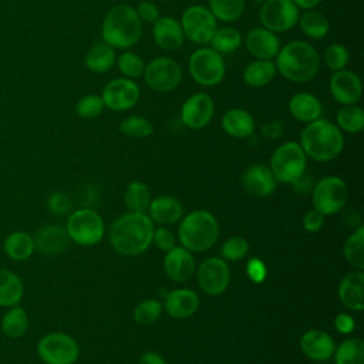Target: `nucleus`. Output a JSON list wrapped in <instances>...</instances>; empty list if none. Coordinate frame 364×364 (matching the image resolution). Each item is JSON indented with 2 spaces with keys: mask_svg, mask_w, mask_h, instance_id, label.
Masks as SVG:
<instances>
[{
  "mask_svg": "<svg viewBox=\"0 0 364 364\" xmlns=\"http://www.w3.org/2000/svg\"><path fill=\"white\" fill-rule=\"evenodd\" d=\"M273 61L277 73L287 81L304 84L318 74L321 57L309 41L291 40L280 47Z\"/></svg>",
  "mask_w": 364,
  "mask_h": 364,
  "instance_id": "f257e3e1",
  "label": "nucleus"
},
{
  "mask_svg": "<svg viewBox=\"0 0 364 364\" xmlns=\"http://www.w3.org/2000/svg\"><path fill=\"white\" fill-rule=\"evenodd\" d=\"M152 236L154 222L146 213H124L109 228L111 246L124 256L144 253L152 243Z\"/></svg>",
  "mask_w": 364,
  "mask_h": 364,
  "instance_id": "f03ea898",
  "label": "nucleus"
},
{
  "mask_svg": "<svg viewBox=\"0 0 364 364\" xmlns=\"http://www.w3.org/2000/svg\"><path fill=\"white\" fill-rule=\"evenodd\" d=\"M299 144L307 158L317 162H328L341 154L344 135L334 122L317 118L304 125Z\"/></svg>",
  "mask_w": 364,
  "mask_h": 364,
  "instance_id": "7ed1b4c3",
  "label": "nucleus"
},
{
  "mask_svg": "<svg viewBox=\"0 0 364 364\" xmlns=\"http://www.w3.org/2000/svg\"><path fill=\"white\" fill-rule=\"evenodd\" d=\"M142 36V23L135 7L115 4L104 16L101 24V40L115 50L132 48Z\"/></svg>",
  "mask_w": 364,
  "mask_h": 364,
  "instance_id": "20e7f679",
  "label": "nucleus"
},
{
  "mask_svg": "<svg viewBox=\"0 0 364 364\" xmlns=\"http://www.w3.org/2000/svg\"><path fill=\"white\" fill-rule=\"evenodd\" d=\"M218 237L219 223L209 210L198 209L188 213L178 228V239L189 252H206L213 247Z\"/></svg>",
  "mask_w": 364,
  "mask_h": 364,
  "instance_id": "39448f33",
  "label": "nucleus"
},
{
  "mask_svg": "<svg viewBox=\"0 0 364 364\" xmlns=\"http://www.w3.org/2000/svg\"><path fill=\"white\" fill-rule=\"evenodd\" d=\"M307 166V156L296 141L280 144L272 154L269 168L277 182L294 183L300 179Z\"/></svg>",
  "mask_w": 364,
  "mask_h": 364,
  "instance_id": "423d86ee",
  "label": "nucleus"
},
{
  "mask_svg": "<svg viewBox=\"0 0 364 364\" xmlns=\"http://www.w3.org/2000/svg\"><path fill=\"white\" fill-rule=\"evenodd\" d=\"M188 71L196 84L202 87H215L225 78L226 63L223 55L212 47L202 46L191 53L188 58Z\"/></svg>",
  "mask_w": 364,
  "mask_h": 364,
  "instance_id": "0eeeda50",
  "label": "nucleus"
},
{
  "mask_svg": "<svg viewBox=\"0 0 364 364\" xmlns=\"http://www.w3.org/2000/svg\"><path fill=\"white\" fill-rule=\"evenodd\" d=\"M70 240L81 246H94L104 236V220L95 210L81 208L70 213L65 225Z\"/></svg>",
  "mask_w": 364,
  "mask_h": 364,
  "instance_id": "6e6552de",
  "label": "nucleus"
},
{
  "mask_svg": "<svg viewBox=\"0 0 364 364\" xmlns=\"http://www.w3.org/2000/svg\"><path fill=\"white\" fill-rule=\"evenodd\" d=\"M37 354L46 364H74L80 355V346L73 336L51 331L38 340Z\"/></svg>",
  "mask_w": 364,
  "mask_h": 364,
  "instance_id": "1a4fd4ad",
  "label": "nucleus"
},
{
  "mask_svg": "<svg viewBox=\"0 0 364 364\" xmlns=\"http://www.w3.org/2000/svg\"><path fill=\"white\" fill-rule=\"evenodd\" d=\"M144 82L155 92H171L182 81V67L171 57H155L145 64Z\"/></svg>",
  "mask_w": 364,
  "mask_h": 364,
  "instance_id": "9d476101",
  "label": "nucleus"
},
{
  "mask_svg": "<svg viewBox=\"0 0 364 364\" xmlns=\"http://www.w3.org/2000/svg\"><path fill=\"white\" fill-rule=\"evenodd\" d=\"M181 27L183 30L185 38L198 44H209L215 30L218 28V21L206 6L192 4L186 7L181 16Z\"/></svg>",
  "mask_w": 364,
  "mask_h": 364,
  "instance_id": "9b49d317",
  "label": "nucleus"
},
{
  "mask_svg": "<svg viewBox=\"0 0 364 364\" xmlns=\"http://www.w3.org/2000/svg\"><path fill=\"white\" fill-rule=\"evenodd\" d=\"M311 198L316 210L324 216L334 215L344 208L348 198V188L341 178L327 175L313 186Z\"/></svg>",
  "mask_w": 364,
  "mask_h": 364,
  "instance_id": "f8f14e48",
  "label": "nucleus"
},
{
  "mask_svg": "<svg viewBox=\"0 0 364 364\" xmlns=\"http://www.w3.org/2000/svg\"><path fill=\"white\" fill-rule=\"evenodd\" d=\"M299 16L300 10L291 0H264L259 9L262 26L276 34L296 27Z\"/></svg>",
  "mask_w": 364,
  "mask_h": 364,
  "instance_id": "ddd939ff",
  "label": "nucleus"
},
{
  "mask_svg": "<svg viewBox=\"0 0 364 364\" xmlns=\"http://www.w3.org/2000/svg\"><path fill=\"white\" fill-rule=\"evenodd\" d=\"M139 97L141 90L136 81L125 77H117L108 81L101 92L105 108L115 112H122L134 108L138 104Z\"/></svg>",
  "mask_w": 364,
  "mask_h": 364,
  "instance_id": "4468645a",
  "label": "nucleus"
},
{
  "mask_svg": "<svg viewBox=\"0 0 364 364\" xmlns=\"http://www.w3.org/2000/svg\"><path fill=\"white\" fill-rule=\"evenodd\" d=\"M198 284L210 296H219L226 291L230 283V270L225 259L208 257L198 267Z\"/></svg>",
  "mask_w": 364,
  "mask_h": 364,
  "instance_id": "2eb2a0df",
  "label": "nucleus"
},
{
  "mask_svg": "<svg viewBox=\"0 0 364 364\" xmlns=\"http://www.w3.org/2000/svg\"><path fill=\"white\" fill-rule=\"evenodd\" d=\"M215 114L213 98L208 92L189 95L181 107V121L189 129H202L212 121Z\"/></svg>",
  "mask_w": 364,
  "mask_h": 364,
  "instance_id": "dca6fc26",
  "label": "nucleus"
},
{
  "mask_svg": "<svg viewBox=\"0 0 364 364\" xmlns=\"http://www.w3.org/2000/svg\"><path fill=\"white\" fill-rule=\"evenodd\" d=\"M330 95L340 105L357 104L363 95V85L360 77L347 68L334 71L328 81Z\"/></svg>",
  "mask_w": 364,
  "mask_h": 364,
  "instance_id": "f3484780",
  "label": "nucleus"
},
{
  "mask_svg": "<svg viewBox=\"0 0 364 364\" xmlns=\"http://www.w3.org/2000/svg\"><path fill=\"white\" fill-rule=\"evenodd\" d=\"M243 44L247 53L257 60H274L282 47L279 36L263 26L250 28L243 38Z\"/></svg>",
  "mask_w": 364,
  "mask_h": 364,
  "instance_id": "a211bd4d",
  "label": "nucleus"
},
{
  "mask_svg": "<svg viewBox=\"0 0 364 364\" xmlns=\"http://www.w3.org/2000/svg\"><path fill=\"white\" fill-rule=\"evenodd\" d=\"M195 259L192 252L183 246H173L165 253L164 270L166 276L178 283L188 282L195 273Z\"/></svg>",
  "mask_w": 364,
  "mask_h": 364,
  "instance_id": "6ab92c4d",
  "label": "nucleus"
},
{
  "mask_svg": "<svg viewBox=\"0 0 364 364\" xmlns=\"http://www.w3.org/2000/svg\"><path fill=\"white\" fill-rule=\"evenodd\" d=\"M276 183L277 181L273 176L270 168L263 164H255L249 166L242 175L243 189L255 198L269 196L276 189Z\"/></svg>",
  "mask_w": 364,
  "mask_h": 364,
  "instance_id": "aec40b11",
  "label": "nucleus"
},
{
  "mask_svg": "<svg viewBox=\"0 0 364 364\" xmlns=\"http://www.w3.org/2000/svg\"><path fill=\"white\" fill-rule=\"evenodd\" d=\"M300 348L303 354L313 361H327L334 354L336 343L328 333L311 328L300 337Z\"/></svg>",
  "mask_w": 364,
  "mask_h": 364,
  "instance_id": "412c9836",
  "label": "nucleus"
},
{
  "mask_svg": "<svg viewBox=\"0 0 364 364\" xmlns=\"http://www.w3.org/2000/svg\"><path fill=\"white\" fill-rule=\"evenodd\" d=\"M152 37L156 46L166 51L179 50L185 43V34L179 20L169 16H161L152 24Z\"/></svg>",
  "mask_w": 364,
  "mask_h": 364,
  "instance_id": "4be33fe9",
  "label": "nucleus"
},
{
  "mask_svg": "<svg viewBox=\"0 0 364 364\" xmlns=\"http://www.w3.org/2000/svg\"><path fill=\"white\" fill-rule=\"evenodd\" d=\"M338 299L344 307L351 311L364 310V273L355 270L346 274L338 284Z\"/></svg>",
  "mask_w": 364,
  "mask_h": 364,
  "instance_id": "5701e85b",
  "label": "nucleus"
},
{
  "mask_svg": "<svg viewBox=\"0 0 364 364\" xmlns=\"http://www.w3.org/2000/svg\"><path fill=\"white\" fill-rule=\"evenodd\" d=\"M287 108L290 115L303 124H309L323 115V104L320 98L307 91L293 94L289 100Z\"/></svg>",
  "mask_w": 364,
  "mask_h": 364,
  "instance_id": "b1692460",
  "label": "nucleus"
},
{
  "mask_svg": "<svg viewBox=\"0 0 364 364\" xmlns=\"http://www.w3.org/2000/svg\"><path fill=\"white\" fill-rule=\"evenodd\" d=\"M199 296L191 289H176L166 294L164 301L165 311L173 318H186L196 313Z\"/></svg>",
  "mask_w": 364,
  "mask_h": 364,
  "instance_id": "393cba45",
  "label": "nucleus"
},
{
  "mask_svg": "<svg viewBox=\"0 0 364 364\" xmlns=\"http://www.w3.org/2000/svg\"><path fill=\"white\" fill-rule=\"evenodd\" d=\"M220 127L229 136L243 139L253 135L256 122L249 111L243 108H230L222 115Z\"/></svg>",
  "mask_w": 364,
  "mask_h": 364,
  "instance_id": "a878e982",
  "label": "nucleus"
},
{
  "mask_svg": "<svg viewBox=\"0 0 364 364\" xmlns=\"http://www.w3.org/2000/svg\"><path fill=\"white\" fill-rule=\"evenodd\" d=\"M149 218L152 222H158L161 225H172L182 219L183 208L179 199L171 195H161L151 199L148 206Z\"/></svg>",
  "mask_w": 364,
  "mask_h": 364,
  "instance_id": "bb28decb",
  "label": "nucleus"
},
{
  "mask_svg": "<svg viewBox=\"0 0 364 364\" xmlns=\"http://www.w3.org/2000/svg\"><path fill=\"white\" fill-rule=\"evenodd\" d=\"M70 237L65 229L54 225L41 228L34 236L36 249L46 255H55L63 252L68 246Z\"/></svg>",
  "mask_w": 364,
  "mask_h": 364,
  "instance_id": "cd10ccee",
  "label": "nucleus"
},
{
  "mask_svg": "<svg viewBox=\"0 0 364 364\" xmlns=\"http://www.w3.org/2000/svg\"><path fill=\"white\" fill-rule=\"evenodd\" d=\"M3 250L9 259L14 262H24L30 259L36 250L34 236L24 230H14L6 236Z\"/></svg>",
  "mask_w": 364,
  "mask_h": 364,
  "instance_id": "c85d7f7f",
  "label": "nucleus"
},
{
  "mask_svg": "<svg viewBox=\"0 0 364 364\" xmlns=\"http://www.w3.org/2000/svg\"><path fill=\"white\" fill-rule=\"evenodd\" d=\"M277 74L273 60H257L255 58L245 65L242 78L246 85L252 88H260L270 84Z\"/></svg>",
  "mask_w": 364,
  "mask_h": 364,
  "instance_id": "c756f323",
  "label": "nucleus"
},
{
  "mask_svg": "<svg viewBox=\"0 0 364 364\" xmlns=\"http://www.w3.org/2000/svg\"><path fill=\"white\" fill-rule=\"evenodd\" d=\"M115 61H117L115 48L108 46L102 40L91 46L84 58L85 67L95 74L108 73L114 67Z\"/></svg>",
  "mask_w": 364,
  "mask_h": 364,
  "instance_id": "7c9ffc66",
  "label": "nucleus"
},
{
  "mask_svg": "<svg viewBox=\"0 0 364 364\" xmlns=\"http://www.w3.org/2000/svg\"><path fill=\"white\" fill-rule=\"evenodd\" d=\"M297 26L300 31L310 40H323L330 31V20L316 9L304 10L300 13Z\"/></svg>",
  "mask_w": 364,
  "mask_h": 364,
  "instance_id": "2f4dec72",
  "label": "nucleus"
},
{
  "mask_svg": "<svg viewBox=\"0 0 364 364\" xmlns=\"http://www.w3.org/2000/svg\"><path fill=\"white\" fill-rule=\"evenodd\" d=\"M0 330L7 338H21L28 330V314L26 309L18 304L7 307V311L0 320Z\"/></svg>",
  "mask_w": 364,
  "mask_h": 364,
  "instance_id": "473e14b6",
  "label": "nucleus"
},
{
  "mask_svg": "<svg viewBox=\"0 0 364 364\" xmlns=\"http://www.w3.org/2000/svg\"><path fill=\"white\" fill-rule=\"evenodd\" d=\"M24 284L11 270L0 267V307H11L21 301Z\"/></svg>",
  "mask_w": 364,
  "mask_h": 364,
  "instance_id": "72a5a7b5",
  "label": "nucleus"
},
{
  "mask_svg": "<svg viewBox=\"0 0 364 364\" xmlns=\"http://www.w3.org/2000/svg\"><path fill=\"white\" fill-rule=\"evenodd\" d=\"M243 43L242 33L232 26L218 27L209 41V47H212L219 54H232L235 53Z\"/></svg>",
  "mask_w": 364,
  "mask_h": 364,
  "instance_id": "f704fd0d",
  "label": "nucleus"
},
{
  "mask_svg": "<svg viewBox=\"0 0 364 364\" xmlns=\"http://www.w3.org/2000/svg\"><path fill=\"white\" fill-rule=\"evenodd\" d=\"M336 125L341 132L358 134L364 128V109L357 104L341 105L336 114Z\"/></svg>",
  "mask_w": 364,
  "mask_h": 364,
  "instance_id": "c9c22d12",
  "label": "nucleus"
},
{
  "mask_svg": "<svg viewBox=\"0 0 364 364\" xmlns=\"http://www.w3.org/2000/svg\"><path fill=\"white\" fill-rule=\"evenodd\" d=\"M216 21L233 23L237 21L246 9L245 0H209L206 6Z\"/></svg>",
  "mask_w": 364,
  "mask_h": 364,
  "instance_id": "e433bc0d",
  "label": "nucleus"
},
{
  "mask_svg": "<svg viewBox=\"0 0 364 364\" xmlns=\"http://www.w3.org/2000/svg\"><path fill=\"white\" fill-rule=\"evenodd\" d=\"M151 192L144 182L132 181L124 193V203L129 212L145 213L151 203Z\"/></svg>",
  "mask_w": 364,
  "mask_h": 364,
  "instance_id": "4c0bfd02",
  "label": "nucleus"
},
{
  "mask_svg": "<svg viewBox=\"0 0 364 364\" xmlns=\"http://www.w3.org/2000/svg\"><path fill=\"white\" fill-rule=\"evenodd\" d=\"M343 253L350 266L357 270L364 269V228L358 226L344 242Z\"/></svg>",
  "mask_w": 364,
  "mask_h": 364,
  "instance_id": "58836bf2",
  "label": "nucleus"
},
{
  "mask_svg": "<svg viewBox=\"0 0 364 364\" xmlns=\"http://www.w3.org/2000/svg\"><path fill=\"white\" fill-rule=\"evenodd\" d=\"M336 364H364V343L361 338H347L336 346Z\"/></svg>",
  "mask_w": 364,
  "mask_h": 364,
  "instance_id": "ea45409f",
  "label": "nucleus"
},
{
  "mask_svg": "<svg viewBox=\"0 0 364 364\" xmlns=\"http://www.w3.org/2000/svg\"><path fill=\"white\" fill-rule=\"evenodd\" d=\"M115 64H117L121 75L125 78H129V80L142 77V73L145 68L144 58L138 53H134L131 50H125L122 54L117 55Z\"/></svg>",
  "mask_w": 364,
  "mask_h": 364,
  "instance_id": "a19ab883",
  "label": "nucleus"
},
{
  "mask_svg": "<svg viewBox=\"0 0 364 364\" xmlns=\"http://www.w3.org/2000/svg\"><path fill=\"white\" fill-rule=\"evenodd\" d=\"M119 132L129 138H148L154 132V125L145 117L129 115L119 122Z\"/></svg>",
  "mask_w": 364,
  "mask_h": 364,
  "instance_id": "79ce46f5",
  "label": "nucleus"
},
{
  "mask_svg": "<svg viewBox=\"0 0 364 364\" xmlns=\"http://www.w3.org/2000/svg\"><path fill=\"white\" fill-rule=\"evenodd\" d=\"M162 313V304L156 299H145L134 309V320L141 326L154 324Z\"/></svg>",
  "mask_w": 364,
  "mask_h": 364,
  "instance_id": "37998d69",
  "label": "nucleus"
},
{
  "mask_svg": "<svg viewBox=\"0 0 364 364\" xmlns=\"http://www.w3.org/2000/svg\"><path fill=\"white\" fill-rule=\"evenodd\" d=\"M323 60L328 70H331L333 73L340 71L343 68H347L350 63V51L344 44L333 43L324 50Z\"/></svg>",
  "mask_w": 364,
  "mask_h": 364,
  "instance_id": "c03bdc74",
  "label": "nucleus"
},
{
  "mask_svg": "<svg viewBox=\"0 0 364 364\" xmlns=\"http://www.w3.org/2000/svg\"><path fill=\"white\" fill-rule=\"evenodd\" d=\"M249 242L243 236H232L223 242L220 247L222 259L229 262H237L247 256Z\"/></svg>",
  "mask_w": 364,
  "mask_h": 364,
  "instance_id": "a18cd8bd",
  "label": "nucleus"
},
{
  "mask_svg": "<svg viewBox=\"0 0 364 364\" xmlns=\"http://www.w3.org/2000/svg\"><path fill=\"white\" fill-rule=\"evenodd\" d=\"M104 108H105V105L102 102V98H101V95H97V94L84 95L75 104L77 115L81 118H85V119L97 118L98 115L102 114Z\"/></svg>",
  "mask_w": 364,
  "mask_h": 364,
  "instance_id": "49530a36",
  "label": "nucleus"
},
{
  "mask_svg": "<svg viewBox=\"0 0 364 364\" xmlns=\"http://www.w3.org/2000/svg\"><path fill=\"white\" fill-rule=\"evenodd\" d=\"M135 11H136V16L139 17L141 23H149V24H154L159 17H161V13H159V9L158 6L151 1V0H142L138 3V6L135 7Z\"/></svg>",
  "mask_w": 364,
  "mask_h": 364,
  "instance_id": "de8ad7c7",
  "label": "nucleus"
},
{
  "mask_svg": "<svg viewBox=\"0 0 364 364\" xmlns=\"http://www.w3.org/2000/svg\"><path fill=\"white\" fill-rule=\"evenodd\" d=\"M301 223H303V229H304L306 232H309V233H316V232H318V230L323 228V225H324V215L320 213L318 210H316V209L313 208V209H310V210H307V212L304 213Z\"/></svg>",
  "mask_w": 364,
  "mask_h": 364,
  "instance_id": "09e8293b",
  "label": "nucleus"
},
{
  "mask_svg": "<svg viewBox=\"0 0 364 364\" xmlns=\"http://www.w3.org/2000/svg\"><path fill=\"white\" fill-rule=\"evenodd\" d=\"M47 205H48V209L55 215L67 213L71 208V202H70L68 196L63 192H54L53 195H50Z\"/></svg>",
  "mask_w": 364,
  "mask_h": 364,
  "instance_id": "8fccbe9b",
  "label": "nucleus"
},
{
  "mask_svg": "<svg viewBox=\"0 0 364 364\" xmlns=\"http://www.w3.org/2000/svg\"><path fill=\"white\" fill-rule=\"evenodd\" d=\"M152 242L156 245V247L159 250H164V252H168L169 249H172L175 246V237H173L172 232L166 228L154 229Z\"/></svg>",
  "mask_w": 364,
  "mask_h": 364,
  "instance_id": "3c124183",
  "label": "nucleus"
},
{
  "mask_svg": "<svg viewBox=\"0 0 364 364\" xmlns=\"http://www.w3.org/2000/svg\"><path fill=\"white\" fill-rule=\"evenodd\" d=\"M246 273H247V277L252 282L262 283L266 279L267 269H266V264L262 260L250 259L249 263H247V267H246Z\"/></svg>",
  "mask_w": 364,
  "mask_h": 364,
  "instance_id": "603ef678",
  "label": "nucleus"
},
{
  "mask_svg": "<svg viewBox=\"0 0 364 364\" xmlns=\"http://www.w3.org/2000/svg\"><path fill=\"white\" fill-rule=\"evenodd\" d=\"M334 327L340 334H350L355 328V320L347 313H338L334 317Z\"/></svg>",
  "mask_w": 364,
  "mask_h": 364,
  "instance_id": "864d4df0",
  "label": "nucleus"
},
{
  "mask_svg": "<svg viewBox=\"0 0 364 364\" xmlns=\"http://www.w3.org/2000/svg\"><path fill=\"white\" fill-rule=\"evenodd\" d=\"M262 134L266 136V138H270V139H276L279 136H282L283 134V124L280 121H267L263 124L262 127Z\"/></svg>",
  "mask_w": 364,
  "mask_h": 364,
  "instance_id": "5fc2aeb1",
  "label": "nucleus"
},
{
  "mask_svg": "<svg viewBox=\"0 0 364 364\" xmlns=\"http://www.w3.org/2000/svg\"><path fill=\"white\" fill-rule=\"evenodd\" d=\"M138 364H166V361L164 360V357L158 353L154 351H148L144 353L138 361Z\"/></svg>",
  "mask_w": 364,
  "mask_h": 364,
  "instance_id": "6e6d98bb",
  "label": "nucleus"
},
{
  "mask_svg": "<svg viewBox=\"0 0 364 364\" xmlns=\"http://www.w3.org/2000/svg\"><path fill=\"white\" fill-rule=\"evenodd\" d=\"M291 1L297 6L299 10H303V11L316 9L321 3V0H291Z\"/></svg>",
  "mask_w": 364,
  "mask_h": 364,
  "instance_id": "4d7b16f0",
  "label": "nucleus"
}]
</instances>
